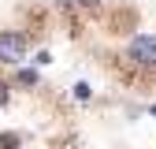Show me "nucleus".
I'll return each instance as SVG.
<instances>
[{"instance_id": "4", "label": "nucleus", "mask_w": 156, "mask_h": 149, "mask_svg": "<svg viewBox=\"0 0 156 149\" xmlns=\"http://www.w3.org/2000/svg\"><path fill=\"white\" fill-rule=\"evenodd\" d=\"M19 145V134H0V149H15Z\"/></svg>"}, {"instance_id": "6", "label": "nucleus", "mask_w": 156, "mask_h": 149, "mask_svg": "<svg viewBox=\"0 0 156 149\" xmlns=\"http://www.w3.org/2000/svg\"><path fill=\"white\" fill-rule=\"evenodd\" d=\"M8 97H11V93H8V86H4V82H0V108H4V104H8Z\"/></svg>"}, {"instance_id": "2", "label": "nucleus", "mask_w": 156, "mask_h": 149, "mask_svg": "<svg viewBox=\"0 0 156 149\" xmlns=\"http://www.w3.org/2000/svg\"><path fill=\"white\" fill-rule=\"evenodd\" d=\"M26 56V37L15 34V30H4L0 34V60L4 64H19Z\"/></svg>"}, {"instance_id": "8", "label": "nucleus", "mask_w": 156, "mask_h": 149, "mask_svg": "<svg viewBox=\"0 0 156 149\" xmlns=\"http://www.w3.org/2000/svg\"><path fill=\"white\" fill-rule=\"evenodd\" d=\"M152 116H156V108H152Z\"/></svg>"}, {"instance_id": "5", "label": "nucleus", "mask_w": 156, "mask_h": 149, "mask_svg": "<svg viewBox=\"0 0 156 149\" xmlns=\"http://www.w3.org/2000/svg\"><path fill=\"white\" fill-rule=\"evenodd\" d=\"M89 93H93V89H89L86 82H78V86H74V97H78V101H89Z\"/></svg>"}, {"instance_id": "3", "label": "nucleus", "mask_w": 156, "mask_h": 149, "mask_svg": "<svg viewBox=\"0 0 156 149\" xmlns=\"http://www.w3.org/2000/svg\"><path fill=\"white\" fill-rule=\"evenodd\" d=\"M19 82L23 86H37V71H19Z\"/></svg>"}, {"instance_id": "1", "label": "nucleus", "mask_w": 156, "mask_h": 149, "mask_svg": "<svg viewBox=\"0 0 156 149\" xmlns=\"http://www.w3.org/2000/svg\"><path fill=\"white\" fill-rule=\"evenodd\" d=\"M126 60L141 71H156V37L152 34H138L126 45Z\"/></svg>"}, {"instance_id": "7", "label": "nucleus", "mask_w": 156, "mask_h": 149, "mask_svg": "<svg viewBox=\"0 0 156 149\" xmlns=\"http://www.w3.org/2000/svg\"><path fill=\"white\" fill-rule=\"evenodd\" d=\"M71 4H82V8H93L97 0H71Z\"/></svg>"}]
</instances>
